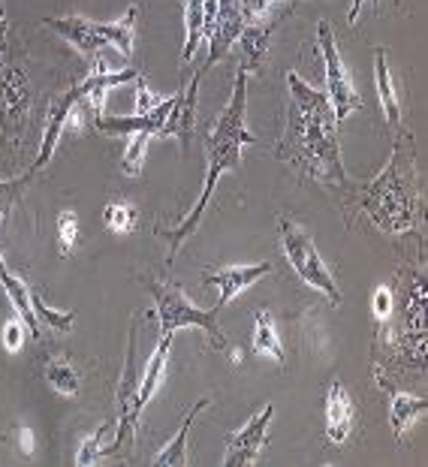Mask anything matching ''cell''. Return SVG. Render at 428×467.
<instances>
[{
	"label": "cell",
	"mask_w": 428,
	"mask_h": 467,
	"mask_svg": "<svg viewBox=\"0 0 428 467\" xmlns=\"http://www.w3.org/2000/svg\"><path fill=\"white\" fill-rule=\"evenodd\" d=\"M287 88H290V109H287L284 139L277 142V157L314 182L347 187L329 97L308 85L298 73L287 76Z\"/></svg>",
	"instance_id": "obj_1"
},
{
	"label": "cell",
	"mask_w": 428,
	"mask_h": 467,
	"mask_svg": "<svg viewBox=\"0 0 428 467\" xmlns=\"http://www.w3.org/2000/svg\"><path fill=\"white\" fill-rule=\"evenodd\" d=\"M251 142H256V136L247 130V69L238 67L230 103H226V109L221 112V118L214 121L212 130L205 133V182H203V193H199L193 212L187 214L172 233H166V238H169L166 265H172L175 254L182 251V244L196 233V226H199V221H203L208 202H212L214 187H217V182H221V175L230 172V169L242 166V148L251 145Z\"/></svg>",
	"instance_id": "obj_2"
},
{
	"label": "cell",
	"mask_w": 428,
	"mask_h": 467,
	"mask_svg": "<svg viewBox=\"0 0 428 467\" xmlns=\"http://www.w3.org/2000/svg\"><path fill=\"white\" fill-rule=\"evenodd\" d=\"M360 208L371 217L377 230L402 235L411 233L420 221V178H416V154L413 139L402 136L392 148L390 163L383 172L371 178L356 193Z\"/></svg>",
	"instance_id": "obj_3"
},
{
	"label": "cell",
	"mask_w": 428,
	"mask_h": 467,
	"mask_svg": "<svg viewBox=\"0 0 428 467\" xmlns=\"http://www.w3.org/2000/svg\"><path fill=\"white\" fill-rule=\"evenodd\" d=\"M277 230H281V247H284V256L287 263L296 268V275L311 286V290L323 293L326 299L332 305H341V293H338V284L332 272L326 268L320 251H317L314 238L308 235L305 226H298L290 217H281L277 221Z\"/></svg>",
	"instance_id": "obj_4"
},
{
	"label": "cell",
	"mask_w": 428,
	"mask_h": 467,
	"mask_svg": "<svg viewBox=\"0 0 428 467\" xmlns=\"http://www.w3.org/2000/svg\"><path fill=\"white\" fill-rule=\"evenodd\" d=\"M151 284V296H154V305H157V323H161V332L163 335H175L178 329H187V326H196V329H203L205 337L212 341L214 350H224L226 347V337L221 332V326H217V307L212 311H199L191 302L184 299V293L178 290L172 284H161V281H148Z\"/></svg>",
	"instance_id": "obj_5"
},
{
	"label": "cell",
	"mask_w": 428,
	"mask_h": 467,
	"mask_svg": "<svg viewBox=\"0 0 428 467\" xmlns=\"http://www.w3.org/2000/svg\"><path fill=\"white\" fill-rule=\"evenodd\" d=\"M317 43H320V55H323V67H326V97H329L335 124H344L356 109H362V97L356 91L350 73L344 67V57L338 52V39L332 34L329 22L317 25Z\"/></svg>",
	"instance_id": "obj_6"
},
{
	"label": "cell",
	"mask_w": 428,
	"mask_h": 467,
	"mask_svg": "<svg viewBox=\"0 0 428 467\" xmlns=\"http://www.w3.org/2000/svg\"><path fill=\"white\" fill-rule=\"evenodd\" d=\"M34 106V85L25 67H9L0 76V130L9 142H18L27 130V118Z\"/></svg>",
	"instance_id": "obj_7"
},
{
	"label": "cell",
	"mask_w": 428,
	"mask_h": 467,
	"mask_svg": "<svg viewBox=\"0 0 428 467\" xmlns=\"http://www.w3.org/2000/svg\"><path fill=\"white\" fill-rule=\"evenodd\" d=\"M139 413H142V401H139V365H136V326L130 329V344H127V362L124 374L118 380V431L115 443L106 446V455H115L121 443H130L139 425Z\"/></svg>",
	"instance_id": "obj_8"
},
{
	"label": "cell",
	"mask_w": 428,
	"mask_h": 467,
	"mask_svg": "<svg viewBox=\"0 0 428 467\" xmlns=\"http://www.w3.org/2000/svg\"><path fill=\"white\" fill-rule=\"evenodd\" d=\"M275 404H266L263 410H256L242 429L226 437V452L224 464L226 467H251L260 462L263 446L268 443V425H272Z\"/></svg>",
	"instance_id": "obj_9"
},
{
	"label": "cell",
	"mask_w": 428,
	"mask_h": 467,
	"mask_svg": "<svg viewBox=\"0 0 428 467\" xmlns=\"http://www.w3.org/2000/svg\"><path fill=\"white\" fill-rule=\"evenodd\" d=\"M272 275V263H256V265H226V268H212L203 275L205 286H217L221 299H217V311H224L235 296H242L247 286H254L260 277Z\"/></svg>",
	"instance_id": "obj_10"
},
{
	"label": "cell",
	"mask_w": 428,
	"mask_h": 467,
	"mask_svg": "<svg viewBox=\"0 0 428 467\" xmlns=\"http://www.w3.org/2000/svg\"><path fill=\"white\" fill-rule=\"evenodd\" d=\"M46 27H52L55 34H61L76 52H82L85 57H99V52H106L109 43L103 31H99V22L82 16H64V18H46Z\"/></svg>",
	"instance_id": "obj_11"
},
{
	"label": "cell",
	"mask_w": 428,
	"mask_h": 467,
	"mask_svg": "<svg viewBox=\"0 0 428 467\" xmlns=\"http://www.w3.org/2000/svg\"><path fill=\"white\" fill-rule=\"evenodd\" d=\"M199 78L203 73L193 76V82L182 88L178 94H172V109H169V118L163 124L161 136H172L182 142V148L191 145V136L196 130V94H199Z\"/></svg>",
	"instance_id": "obj_12"
},
{
	"label": "cell",
	"mask_w": 428,
	"mask_h": 467,
	"mask_svg": "<svg viewBox=\"0 0 428 467\" xmlns=\"http://www.w3.org/2000/svg\"><path fill=\"white\" fill-rule=\"evenodd\" d=\"M82 100L76 91V85L69 88V91H64L57 100L48 106V115H46V133H43V142H39V154H37V161H34V172L37 169H43L48 161H52V154H55V148L57 142H61V136L67 130V118L69 112H73V106Z\"/></svg>",
	"instance_id": "obj_13"
},
{
	"label": "cell",
	"mask_w": 428,
	"mask_h": 467,
	"mask_svg": "<svg viewBox=\"0 0 428 467\" xmlns=\"http://www.w3.org/2000/svg\"><path fill=\"white\" fill-rule=\"evenodd\" d=\"M353 431V401L338 380L329 383L326 392V437L332 446H341Z\"/></svg>",
	"instance_id": "obj_14"
},
{
	"label": "cell",
	"mask_w": 428,
	"mask_h": 467,
	"mask_svg": "<svg viewBox=\"0 0 428 467\" xmlns=\"http://www.w3.org/2000/svg\"><path fill=\"white\" fill-rule=\"evenodd\" d=\"M0 284H4L6 299H9V305H13V311H16L18 320L25 323L27 335H31V337H39V317H37V311H34L31 290H27V284H25L18 275L9 272V265H6V268H0Z\"/></svg>",
	"instance_id": "obj_15"
},
{
	"label": "cell",
	"mask_w": 428,
	"mask_h": 467,
	"mask_svg": "<svg viewBox=\"0 0 428 467\" xmlns=\"http://www.w3.org/2000/svg\"><path fill=\"white\" fill-rule=\"evenodd\" d=\"M169 347H172V335L161 332L157 350L151 353V359L145 362V374L139 377V401H142V407L154 399L157 389H161V383L166 377V365H169Z\"/></svg>",
	"instance_id": "obj_16"
},
{
	"label": "cell",
	"mask_w": 428,
	"mask_h": 467,
	"mask_svg": "<svg viewBox=\"0 0 428 467\" xmlns=\"http://www.w3.org/2000/svg\"><path fill=\"white\" fill-rule=\"evenodd\" d=\"M268 36H272V22H254V25H242V34H238L235 43H242V57L245 64L242 69H256L263 64V57L268 52Z\"/></svg>",
	"instance_id": "obj_17"
},
{
	"label": "cell",
	"mask_w": 428,
	"mask_h": 467,
	"mask_svg": "<svg viewBox=\"0 0 428 467\" xmlns=\"http://www.w3.org/2000/svg\"><path fill=\"white\" fill-rule=\"evenodd\" d=\"M208 407V399H203V401H196L191 410H187V416H184V422H182V429H178V434L169 441L161 452L154 455V462L151 464H157V467H166V464H191V455H187V434H191V425H193V420H196V413L199 410H205Z\"/></svg>",
	"instance_id": "obj_18"
},
{
	"label": "cell",
	"mask_w": 428,
	"mask_h": 467,
	"mask_svg": "<svg viewBox=\"0 0 428 467\" xmlns=\"http://www.w3.org/2000/svg\"><path fill=\"white\" fill-rule=\"evenodd\" d=\"M374 82H377V94H381V106H383L386 121H390L392 127H398L402 124V106H398V94H395V85H392L390 64H386L383 48H377L374 52Z\"/></svg>",
	"instance_id": "obj_19"
},
{
	"label": "cell",
	"mask_w": 428,
	"mask_h": 467,
	"mask_svg": "<svg viewBox=\"0 0 428 467\" xmlns=\"http://www.w3.org/2000/svg\"><path fill=\"white\" fill-rule=\"evenodd\" d=\"M136 18H139V6L133 4L121 18L99 25V31H103L109 48H118V52H121L124 57L133 55V46H136Z\"/></svg>",
	"instance_id": "obj_20"
},
{
	"label": "cell",
	"mask_w": 428,
	"mask_h": 467,
	"mask_svg": "<svg viewBox=\"0 0 428 467\" xmlns=\"http://www.w3.org/2000/svg\"><path fill=\"white\" fill-rule=\"evenodd\" d=\"M46 380L52 386L55 392L61 395H78L82 389V374H78V368L67 359V356H52V359H46Z\"/></svg>",
	"instance_id": "obj_21"
},
{
	"label": "cell",
	"mask_w": 428,
	"mask_h": 467,
	"mask_svg": "<svg viewBox=\"0 0 428 467\" xmlns=\"http://www.w3.org/2000/svg\"><path fill=\"white\" fill-rule=\"evenodd\" d=\"M428 401L423 395H407V392H392V401H390V422H392V431L395 437H404V431L411 429V422L416 420L420 413H425Z\"/></svg>",
	"instance_id": "obj_22"
},
{
	"label": "cell",
	"mask_w": 428,
	"mask_h": 467,
	"mask_svg": "<svg viewBox=\"0 0 428 467\" xmlns=\"http://www.w3.org/2000/svg\"><path fill=\"white\" fill-rule=\"evenodd\" d=\"M205 36V6L203 0H187L184 4V46H182V64H191L199 39Z\"/></svg>",
	"instance_id": "obj_23"
},
{
	"label": "cell",
	"mask_w": 428,
	"mask_h": 467,
	"mask_svg": "<svg viewBox=\"0 0 428 467\" xmlns=\"http://www.w3.org/2000/svg\"><path fill=\"white\" fill-rule=\"evenodd\" d=\"M254 350L260 353V356H272L277 365H284L281 337H277L272 314H266V311H256L254 314Z\"/></svg>",
	"instance_id": "obj_24"
},
{
	"label": "cell",
	"mask_w": 428,
	"mask_h": 467,
	"mask_svg": "<svg viewBox=\"0 0 428 467\" xmlns=\"http://www.w3.org/2000/svg\"><path fill=\"white\" fill-rule=\"evenodd\" d=\"M103 221L112 233H133L136 223H139V212L130 202L118 200V202H109L103 208Z\"/></svg>",
	"instance_id": "obj_25"
},
{
	"label": "cell",
	"mask_w": 428,
	"mask_h": 467,
	"mask_svg": "<svg viewBox=\"0 0 428 467\" xmlns=\"http://www.w3.org/2000/svg\"><path fill=\"white\" fill-rule=\"evenodd\" d=\"M148 142H151V133H130V142H127L124 154H121V166H124L127 175H133V178L142 175Z\"/></svg>",
	"instance_id": "obj_26"
},
{
	"label": "cell",
	"mask_w": 428,
	"mask_h": 467,
	"mask_svg": "<svg viewBox=\"0 0 428 467\" xmlns=\"http://www.w3.org/2000/svg\"><path fill=\"white\" fill-rule=\"evenodd\" d=\"M109 431V422H103L94 434H88L82 446H78V452H76V464L78 467H88V464H97L99 459L106 455V446H103V434Z\"/></svg>",
	"instance_id": "obj_27"
},
{
	"label": "cell",
	"mask_w": 428,
	"mask_h": 467,
	"mask_svg": "<svg viewBox=\"0 0 428 467\" xmlns=\"http://www.w3.org/2000/svg\"><path fill=\"white\" fill-rule=\"evenodd\" d=\"M57 238H61V254L73 256L78 244V217L73 212L57 214Z\"/></svg>",
	"instance_id": "obj_28"
},
{
	"label": "cell",
	"mask_w": 428,
	"mask_h": 467,
	"mask_svg": "<svg viewBox=\"0 0 428 467\" xmlns=\"http://www.w3.org/2000/svg\"><path fill=\"white\" fill-rule=\"evenodd\" d=\"M31 302H34V311H37V317L43 323H48L52 329H57V332H69L73 329V314H67V311H55V307H48L43 299H39L37 293H31Z\"/></svg>",
	"instance_id": "obj_29"
},
{
	"label": "cell",
	"mask_w": 428,
	"mask_h": 467,
	"mask_svg": "<svg viewBox=\"0 0 428 467\" xmlns=\"http://www.w3.org/2000/svg\"><path fill=\"white\" fill-rule=\"evenodd\" d=\"M25 187H27V175L13 178V182H0V226L9 221V212L18 202V196L25 193Z\"/></svg>",
	"instance_id": "obj_30"
},
{
	"label": "cell",
	"mask_w": 428,
	"mask_h": 467,
	"mask_svg": "<svg viewBox=\"0 0 428 467\" xmlns=\"http://www.w3.org/2000/svg\"><path fill=\"white\" fill-rule=\"evenodd\" d=\"M133 82H136V109H133V115H148L151 109H157L163 103V97H157L151 88H148V82L142 76H136Z\"/></svg>",
	"instance_id": "obj_31"
},
{
	"label": "cell",
	"mask_w": 428,
	"mask_h": 467,
	"mask_svg": "<svg viewBox=\"0 0 428 467\" xmlns=\"http://www.w3.org/2000/svg\"><path fill=\"white\" fill-rule=\"evenodd\" d=\"M22 341H25V323L22 320H9L4 326V347L9 353H16L18 347H22Z\"/></svg>",
	"instance_id": "obj_32"
},
{
	"label": "cell",
	"mask_w": 428,
	"mask_h": 467,
	"mask_svg": "<svg viewBox=\"0 0 428 467\" xmlns=\"http://www.w3.org/2000/svg\"><path fill=\"white\" fill-rule=\"evenodd\" d=\"M390 307H392V296L386 286H381V290L374 293V317L377 320H386V317H390Z\"/></svg>",
	"instance_id": "obj_33"
},
{
	"label": "cell",
	"mask_w": 428,
	"mask_h": 467,
	"mask_svg": "<svg viewBox=\"0 0 428 467\" xmlns=\"http://www.w3.org/2000/svg\"><path fill=\"white\" fill-rule=\"evenodd\" d=\"M18 450L25 455H34V431L31 429H18Z\"/></svg>",
	"instance_id": "obj_34"
},
{
	"label": "cell",
	"mask_w": 428,
	"mask_h": 467,
	"mask_svg": "<svg viewBox=\"0 0 428 467\" xmlns=\"http://www.w3.org/2000/svg\"><path fill=\"white\" fill-rule=\"evenodd\" d=\"M6 43H9V18L4 13V6H0V55L6 52Z\"/></svg>",
	"instance_id": "obj_35"
},
{
	"label": "cell",
	"mask_w": 428,
	"mask_h": 467,
	"mask_svg": "<svg viewBox=\"0 0 428 467\" xmlns=\"http://www.w3.org/2000/svg\"><path fill=\"white\" fill-rule=\"evenodd\" d=\"M362 4H365V0H350V16H347V18H350V25H356V18H360Z\"/></svg>",
	"instance_id": "obj_36"
},
{
	"label": "cell",
	"mask_w": 428,
	"mask_h": 467,
	"mask_svg": "<svg viewBox=\"0 0 428 467\" xmlns=\"http://www.w3.org/2000/svg\"><path fill=\"white\" fill-rule=\"evenodd\" d=\"M0 268H6V260H4V254H0Z\"/></svg>",
	"instance_id": "obj_37"
},
{
	"label": "cell",
	"mask_w": 428,
	"mask_h": 467,
	"mask_svg": "<svg viewBox=\"0 0 428 467\" xmlns=\"http://www.w3.org/2000/svg\"><path fill=\"white\" fill-rule=\"evenodd\" d=\"M275 4H287V0H272V6H275Z\"/></svg>",
	"instance_id": "obj_38"
}]
</instances>
